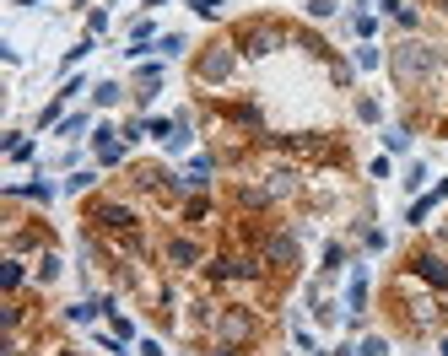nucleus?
I'll return each instance as SVG.
<instances>
[{"label":"nucleus","instance_id":"nucleus-8","mask_svg":"<svg viewBox=\"0 0 448 356\" xmlns=\"http://www.w3.org/2000/svg\"><path fill=\"white\" fill-rule=\"evenodd\" d=\"M384 146H389V151H405V146H410V135H405V130H389Z\"/></svg>","mask_w":448,"mask_h":356},{"label":"nucleus","instance_id":"nucleus-7","mask_svg":"<svg viewBox=\"0 0 448 356\" xmlns=\"http://www.w3.org/2000/svg\"><path fill=\"white\" fill-rule=\"evenodd\" d=\"M167 254H173V265H195V259H200V249H195V243H184V238H179Z\"/></svg>","mask_w":448,"mask_h":356},{"label":"nucleus","instance_id":"nucleus-6","mask_svg":"<svg viewBox=\"0 0 448 356\" xmlns=\"http://www.w3.org/2000/svg\"><path fill=\"white\" fill-rule=\"evenodd\" d=\"M270 259L292 265V259H297V243H292V238H276V243H270Z\"/></svg>","mask_w":448,"mask_h":356},{"label":"nucleus","instance_id":"nucleus-5","mask_svg":"<svg viewBox=\"0 0 448 356\" xmlns=\"http://www.w3.org/2000/svg\"><path fill=\"white\" fill-rule=\"evenodd\" d=\"M98 222H103V227H130L135 216H130V210H119V206H103V210H98Z\"/></svg>","mask_w":448,"mask_h":356},{"label":"nucleus","instance_id":"nucleus-3","mask_svg":"<svg viewBox=\"0 0 448 356\" xmlns=\"http://www.w3.org/2000/svg\"><path fill=\"white\" fill-rule=\"evenodd\" d=\"M276 43H281L276 27H248V33H244V49H248V54H270Z\"/></svg>","mask_w":448,"mask_h":356},{"label":"nucleus","instance_id":"nucleus-2","mask_svg":"<svg viewBox=\"0 0 448 356\" xmlns=\"http://www.w3.org/2000/svg\"><path fill=\"white\" fill-rule=\"evenodd\" d=\"M232 65H238V54H232L227 43H216V49L200 60V76H205V82H222V76H232Z\"/></svg>","mask_w":448,"mask_h":356},{"label":"nucleus","instance_id":"nucleus-4","mask_svg":"<svg viewBox=\"0 0 448 356\" xmlns=\"http://www.w3.org/2000/svg\"><path fill=\"white\" fill-rule=\"evenodd\" d=\"M416 270L427 275L432 286H448V265H443V259H438V254H416Z\"/></svg>","mask_w":448,"mask_h":356},{"label":"nucleus","instance_id":"nucleus-1","mask_svg":"<svg viewBox=\"0 0 448 356\" xmlns=\"http://www.w3.org/2000/svg\"><path fill=\"white\" fill-rule=\"evenodd\" d=\"M438 60H443V54H438L432 43H405V49L394 54V70H400L405 82H416V76H427V70H438Z\"/></svg>","mask_w":448,"mask_h":356},{"label":"nucleus","instance_id":"nucleus-10","mask_svg":"<svg viewBox=\"0 0 448 356\" xmlns=\"http://www.w3.org/2000/svg\"><path fill=\"white\" fill-rule=\"evenodd\" d=\"M443 11H448V0H443Z\"/></svg>","mask_w":448,"mask_h":356},{"label":"nucleus","instance_id":"nucleus-9","mask_svg":"<svg viewBox=\"0 0 448 356\" xmlns=\"http://www.w3.org/2000/svg\"><path fill=\"white\" fill-rule=\"evenodd\" d=\"M335 11V0H308V17H329Z\"/></svg>","mask_w":448,"mask_h":356}]
</instances>
